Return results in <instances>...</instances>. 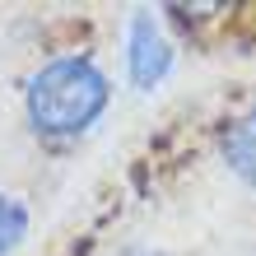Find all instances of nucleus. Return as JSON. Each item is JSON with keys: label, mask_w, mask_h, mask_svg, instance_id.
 I'll list each match as a JSON object with an SVG mask.
<instances>
[{"label": "nucleus", "mask_w": 256, "mask_h": 256, "mask_svg": "<svg viewBox=\"0 0 256 256\" xmlns=\"http://www.w3.org/2000/svg\"><path fill=\"white\" fill-rule=\"evenodd\" d=\"M112 80L94 56L66 52L42 61L24 84V116L42 140H74L108 112Z\"/></svg>", "instance_id": "obj_1"}, {"label": "nucleus", "mask_w": 256, "mask_h": 256, "mask_svg": "<svg viewBox=\"0 0 256 256\" xmlns=\"http://www.w3.org/2000/svg\"><path fill=\"white\" fill-rule=\"evenodd\" d=\"M177 61V47L172 38L163 33V24L154 19L149 10H135L130 14V28H126V74L135 88H158L168 80V70Z\"/></svg>", "instance_id": "obj_2"}, {"label": "nucleus", "mask_w": 256, "mask_h": 256, "mask_svg": "<svg viewBox=\"0 0 256 256\" xmlns=\"http://www.w3.org/2000/svg\"><path fill=\"white\" fill-rule=\"evenodd\" d=\"M219 154L228 163L233 177H242L247 186H256V108L238 112L219 135Z\"/></svg>", "instance_id": "obj_3"}, {"label": "nucleus", "mask_w": 256, "mask_h": 256, "mask_svg": "<svg viewBox=\"0 0 256 256\" xmlns=\"http://www.w3.org/2000/svg\"><path fill=\"white\" fill-rule=\"evenodd\" d=\"M28 238V205L19 200V196L0 191V256L19 252Z\"/></svg>", "instance_id": "obj_4"}, {"label": "nucleus", "mask_w": 256, "mask_h": 256, "mask_svg": "<svg viewBox=\"0 0 256 256\" xmlns=\"http://www.w3.org/2000/svg\"><path fill=\"white\" fill-rule=\"evenodd\" d=\"M130 256H168V252H130Z\"/></svg>", "instance_id": "obj_5"}]
</instances>
